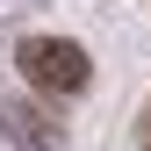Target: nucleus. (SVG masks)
<instances>
[{"label": "nucleus", "mask_w": 151, "mask_h": 151, "mask_svg": "<svg viewBox=\"0 0 151 151\" xmlns=\"http://www.w3.org/2000/svg\"><path fill=\"white\" fill-rule=\"evenodd\" d=\"M14 65L29 72V86H36V93H79V86L93 79L86 50H79V43H65V36H29V43L14 50Z\"/></svg>", "instance_id": "obj_1"}, {"label": "nucleus", "mask_w": 151, "mask_h": 151, "mask_svg": "<svg viewBox=\"0 0 151 151\" xmlns=\"http://www.w3.org/2000/svg\"><path fill=\"white\" fill-rule=\"evenodd\" d=\"M137 144L151 151V101H144V115H137Z\"/></svg>", "instance_id": "obj_2"}]
</instances>
